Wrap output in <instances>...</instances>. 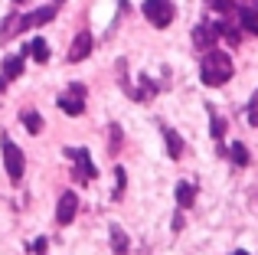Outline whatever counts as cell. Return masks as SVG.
<instances>
[{
  "label": "cell",
  "instance_id": "cell-1",
  "mask_svg": "<svg viewBox=\"0 0 258 255\" xmlns=\"http://www.w3.org/2000/svg\"><path fill=\"white\" fill-rule=\"evenodd\" d=\"M200 79L206 85H226L229 79H232V59L226 56L222 49H209L206 56H203V62H200Z\"/></svg>",
  "mask_w": 258,
  "mask_h": 255
},
{
  "label": "cell",
  "instance_id": "cell-2",
  "mask_svg": "<svg viewBox=\"0 0 258 255\" xmlns=\"http://www.w3.org/2000/svg\"><path fill=\"white\" fill-rule=\"evenodd\" d=\"M0 154H4L7 177H10L13 183H20V180H23V170H26V157H23V151H20V147L4 134V138H0Z\"/></svg>",
  "mask_w": 258,
  "mask_h": 255
},
{
  "label": "cell",
  "instance_id": "cell-3",
  "mask_svg": "<svg viewBox=\"0 0 258 255\" xmlns=\"http://www.w3.org/2000/svg\"><path fill=\"white\" fill-rule=\"evenodd\" d=\"M144 17H147V23L151 26H157V30H164V26H170L173 23V17H176V7H173V0H144Z\"/></svg>",
  "mask_w": 258,
  "mask_h": 255
},
{
  "label": "cell",
  "instance_id": "cell-4",
  "mask_svg": "<svg viewBox=\"0 0 258 255\" xmlns=\"http://www.w3.org/2000/svg\"><path fill=\"white\" fill-rule=\"evenodd\" d=\"M56 102H59V108H62L66 115H72V118L82 115V111H85V85L82 82H72L69 89L56 98Z\"/></svg>",
  "mask_w": 258,
  "mask_h": 255
},
{
  "label": "cell",
  "instance_id": "cell-5",
  "mask_svg": "<svg viewBox=\"0 0 258 255\" xmlns=\"http://www.w3.org/2000/svg\"><path fill=\"white\" fill-rule=\"evenodd\" d=\"M76 213H79V197L72 190H66L62 197H59V206H56V223L69 226L72 219H76Z\"/></svg>",
  "mask_w": 258,
  "mask_h": 255
},
{
  "label": "cell",
  "instance_id": "cell-6",
  "mask_svg": "<svg viewBox=\"0 0 258 255\" xmlns=\"http://www.w3.org/2000/svg\"><path fill=\"white\" fill-rule=\"evenodd\" d=\"M66 154H69L72 160H79V167H76V180H85V183H88V180H95V173H98V170H95V164H92V157H88L85 147H82V151H79V147H69Z\"/></svg>",
  "mask_w": 258,
  "mask_h": 255
},
{
  "label": "cell",
  "instance_id": "cell-7",
  "mask_svg": "<svg viewBox=\"0 0 258 255\" xmlns=\"http://www.w3.org/2000/svg\"><path fill=\"white\" fill-rule=\"evenodd\" d=\"M216 39H219V30H216V23H200V26L193 30V43H196V49H203V52L213 49Z\"/></svg>",
  "mask_w": 258,
  "mask_h": 255
},
{
  "label": "cell",
  "instance_id": "cell-8",
  "mask_svg": "<svg viewBox=\"0 0 258 255\" xmlns=\"http://www.w3.org/2000/svg\"><path fill=\"white\" fill-rule=\"evenodd\" d=\"M92 52V33L82 30V33H76V39H72V46H69V62H82V59Z\"/></svg>",
  "mask_w": 258,
  "mask_h": 255
},
{
  "label": "cell",
  "instance_id": "cell-9",
  "mask_svg": "<svg viewBox=\"0 0 258 255\" xmlns=\"http://www.w3.org/2000/svg\"><path fill=\"white\" fill-rule=\"evenodd\" d=\"M17 33H23V13H7V20L0 23V43H10Z\"/></svg>",
  "mask_w": 258,
  "mask_h": 255
},
{
  "label": "cell",
  "instance_id": "cell-10",
  "mask_svg": "<svg viewBox=\"0 0 258 255\" xmlns=\"http://www.w3.org/2000/svg\"><path fill=\"white\" fill-rule=\"evenodd\" d=\"M52 17H56V7H39V10H33V13H26V17H23V30H33V26H46Z\"/></svg>",
  "mask_w": 258,
  "mask_h": 255
},
{
  "label": "cell",
  "instance_id": "cell-11",
  "mask_svg": "<svg viewBox=\"0 0 258 255\" xmlns=\"http://www.w3.org/2000/svg\"><path fill=\"white\" fill-rule=\"evenodd\" d=\"M20 121H23V128L30 134H39V131H43V118H39L36 108H23V111H20Z\"/></svg>",
  "mask_w": 258,
  "mask_h": 255
},
{
  "label": "cell",
  "instance_id": "cell-12",
  "mask_svg": "<svg viewBox=\"0 0 258 255\" xmlns=\"http://www.w3.org/2000/svg\"><path fill=\"white\" fill-rule=\"evenodd\" d=\"M26 52H30L36 62H46V59H49V46H46L43 36H33L30 43H26Z\"/></svg>",
  "mask_w": 258,
  "mask_h": 255
},
{
  "label": "cell",
  "instance_id": "cell-13",
  "mask_svg": "<svg viewBox=\"0 0 258 255\" xmlns=\"http://www.w3.org/2000/svg\"><path fill=\"white\" fill-rule=\"evenodd\" d=\"M193 200H196V186L186 183V180H180V183H176V203L186 210V206H193Z\"/></svg>",
  "mask_w": 258,
  "mask_h": 255
},
{
  "label": "cell",
  "instance_id": "cell-14",
  "mask_svg": "<svg viewBox=\"0 0 258 255\" xmlns=\"http://www.w3.org/2000/svg\"><path fill=\"white\" fill-rule=\"evenodd\" d=\"M164 141H167V154H170V157L176 160V157L183 154V138L173 131V128H164Z\"/></svg>",
  "mask_w": 258,
  "mask_h": 255
},
{
  "label": "cell",
  "instance_id": "cell-15",
  "mask_svg": "<svg viewBox=\"0 0 258 255\" xmlns=\"http://www.w3.org/2000/svg\"><path fill=\"white\" fill-rule=\"evenodd\" d=\"M239 23L245 33H255L258 36V10H252V7H242L239 10Z\"/></svg>",
  "mask_w": 258,
  "mask_h": 255
},
{
  "label": "cell",
  "instance_id": "cell-16",
  "mask_svg": "<svg viewBox=\"0 0 258 255\" xmlns=\"http://www.w3.org/2000/svg\"><path fill=\"white\" fill-rule=\"evenodd\" d=\"M20 72H23V56H7L4 59V72H0V79H7V82H10V79H17Z\"/></svg>",
  "mask_w": 258,
  "mask_h": 255
},
{
  "label": "cell",
  "instance_id": "cell-17",
  "mask_svg": "<svg viewBox=\"0 0 258 255\" xmlns=\"http://www.w3.org/2000/svg\"><path fill=\"white\" fill-rule=\"evenodd\" d=\"M229 157H232L235 167H248V147L242 144V141H235V144L229 147Z\"/></svg>",
  "mask_w": 258,
  "mask_h": 255
},
{
  "label": "cell",
  "instance_id": "cell-18",
  "mask_svg": "<svg viewBox=\"0 0 258 255\" xmlns=\"http://www.w3.org/2000/svg\"><path fill=\"white\" fill-rule=\"evenodd\" d=\"M111 249L118 252V255L127 252V236H124V229H121V226H111Z\"/></svg>",
  "mask_w": 258,
  "mask_h": 255
},
{
  "label": "cell",
  "instance_id": "cell-19",
  "mask_svg": "<svg viewBox=\"0 0 258 255\" xmlns=\"http://www.w3.org/2000/svg\"><path fill=\"white\" fill-rule=\"evenodd\" d=\"M209 7H213L216 13H226V17H229V13L235 10V0H209Z\"/></svg>",
  "mask_w": 258,
  "mask_h": 255
},
{
  "label": "cell",
  "instance_id": "cell-20",
  "mask_svg": "<svg viewBox=\"0 0 258 255\" xmlns=\"http://www.w3.org/2000/svg\"><path fill=\"white\" fill-rule=\"evenodd\" d=\"M124 197V170L121 167H114V200Z\"/></svg>",
  "mask_w": 258,
  "mask_h": 255
},
{
  "label": "cell",
  "instance_id": "cell-21",
  "mask_svg": "<svg viewBox=\"0 0 258 255\" xmlns=\"http://www.w3.org/2000/svg\"><path fill=\"white\" fill-rule=\"evenodd\" d=\"M209 131H213L216 141H222V134H226V121H222L219 115H213V124H209Z\"/></svg>",
  "mask_w": 258,
  "mask_h": 255
},
{
  "label": "cell",
  "instance_id": "cell-22",
  "mask_svg": "<svg viewBox=\"0 0 258 255\" xmlns=\"http://www.w3.org/2000/svg\"><path fill=\"white\" fill-rule=\"evenodd\" d=\"M108 131H111V154H118V151H121V128L111 124Z\"/></svg>",
  "mask_w": 258,
  "mask_h": 255
},
{
  "label": "cell",
  "instance_id": "cell-23",
  "mask_svg": "<svg viewBox=\"0 0 258 255\" xmlns=\"http://www.w3.org/2000/svg\"><path fill=\"white\" fill-rule=\"evenodd\" d=\"M248 124L258 128V92L252 95V105H248Z\"/></svg>",
  "mask_w": 258,
  "mask_h": 255
},
{
  "label": "cell",
  "instance_id": "cell-24",
  "mask_svg": "<svg viewBox=\"0 0 258 255\" xmlns=\"http://www.w3.org/2000/svg\"><path fill=\"white\" fill-rule=\"evenodd\" d=\"M33 252L43 255V252H46V239H36V242H33Z\"/></svg>",
  "mask_w": 258,
  "mask_h": 255
},
{
  "label": "cell",
  "instance_id": "cell-25",
  "mask_svg": "<svg viewBox=\"0 0 258 255\" xmlns=\"http://www.w3.org/2000/svg\"><path fill=\"white\" fill-rule=\"evenodd\" d=\"M232 255H248V252H245V249H235V252H232Z\"/></svg>",
  "mask_w": 258,
  "mask_h": 255
},
{
  "label": "cell",
  "instance_id": "cell-26",
  "mask_svg": "<svg viewBox=\"0 0 258 255\" xmlns=\"http://www.w3.org/2000/svg\"><path fill=\"white\" fill-rule=\"evenodd\" d=\"M13 4H23V0H13Z\"/></svg>",
  "mask_w": 258,
  "mask_h": 255
}]
</instances>
